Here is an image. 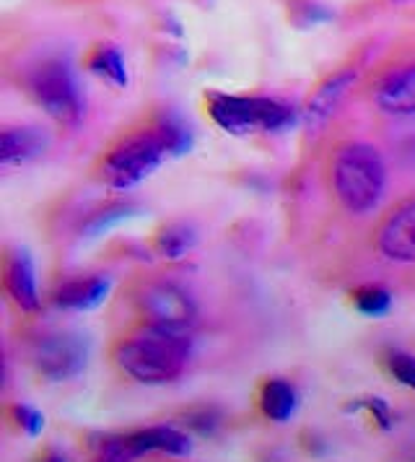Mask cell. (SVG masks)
Here are the masks:
<instances>
[{
  "label": "cell",
  "mask_w": 415,
  "mask_h": 462,
  "mask_svg": "<svg viewBox=\"0 0 415 462\" xmlns=\"http://www.w3.org/2000/svg\"><path fill=\"white\" fill-rule=\"evenodd\" d=\"M192 148V130L174 112H159L145 125L117 138L102 156L97 174L106 188L130 189L148 180L166 159Z\"/></svg>",
  "instance_id": "1"
},
{
  "label": "cell",
  "mask_w": 415,
  "mask_h": 462,
  "mask_svg": "<svg viewBox=\"0 0 415 462\" xmlns=\"http://www.w3.org/2000/svg\"><path fill=\"white\" fill-rule=\"evenodd\" d=\"M192 354L187 333H174L164 328L145 325L141 330L123 337L112 356L127 377L143 384H164L185 372Z\"/></svg>",
  "instance_id": "2"
},
{
  "label": "cell",
  "mask_w": 415,
  "mask_h": 462,
  "mask_svg": "<svg viewBox=\"0 0 415 462\" xmlns=\"http://www.w3.org/2000/svg\"><path fill=\"white\" fill-rule=\"evenodd\" d=\"M330 177L340 206L348 213L364 216L376 208L384 195L387 164L374 146L351 141L335 151L330 162Z\"/></svg>",
  "instance_id": "3"
},
{
  "label": "cell",
  "mask_w": 415,
  "mask_h": 462,
  "mask_svg": "<svg viewBox=\"0 0 415 462\" xmlns=\"http://www.w3.org/2000/svg\"><path fill=\"white\" fill-rule=\"evenodd\" d=\"M23 88L55 123L73 127L83 117V94L76 81L73 68L65 58L50 55L32 65L23 76Z\"/></svg>",
  "instance_id": "4"
},
{
  "label": "cell",
  "mask_w": 415,
  "mask_h": 462,
  "mask_svg": "<svg viewBox=\"0 0 415 462\" xmlns=\"http://www.w3.org/2000/svg\"><path fill=\"white\" fill-rule=\"evenodd\" d=\"M208 115L228 135H252V133H275L296 120V109L289 102L270 97H236L208 91Z\"/></svg>",
  "instance_id": "5"
},
{
  "label": "cell",
  "mask_w": 415,
  "mask_h": 462,
  "mask_svg": "<svg viewBox=\"0 0 415 462\" xmlns=\"http://www.w3.org/2000/svg\"><path fill=\"white\" fill-rule=\"evenodd\" d=\"M133 304L138 315L145 319V325L174 330V333H187L198 319V307L192 296L171 281L141 283L133 291Z\"/></svg>",
  "instance_id": "6"
},
{
  "label": "cell",
  "mask_w": 415,
  "mask_h": 462,
  "mask_svg": "<svg viewBox=\"0 0 415 462\" xmlns=\"http://www.w3.org/2000/svg\"><path fill=\"white\" fill-rule=\"evenodd\" d=\"M88 348L81 337L73 333H50L40 337L32 348V361L42 377L60 382L81 374L86 366Z\"/></svg>",
  "instance_id": "7"
},
{
  "label": "cell",
  "mask_w": 415,
  "mask_h": 462,
  "mask_svg": "<svg viewBox=\"0 0 415 462\" xmlns=\"http://www.w3.org/2000/svg\"><path fill=\"white\" fill-rule=\"evenodd\" d=\"M376 250L392 263L415 265V198L394 206L376 231Z\"/></svg>",
  "instance_id": "8"
},
{
  "label": "cell",
  "mask_w": 415,
  "mask_h": 462,
  "mask_svg": "<svg viewBox=\"0 0 415 462\" xmlns=\"http://www.w3.org/2000/svg\"><path fill=\"white\" fill-rule=\"evenodd\" d=\"M355 79H358V73L353 68H343V70H335L332 76H327L322 84L311 91L307 106H304V127L309 130L311 135L325 130L337 105L343 102L348 88L355 84Z\"/></svg>",
  "instance_id": "9"
},
{
  "label": "cell",
  "mask_w": 415,
  "mask_h": 462,
  "mask_svg": "<svg viewBox=\"0 0 415 462\" xmlns=\"http://www.w3.org/2000/svg\"><path fill=\"white\" fill-rule=\"evenodd\" d=\"M117 441H120L124 457L130 462L143 457L148 452H164V455L182 457V455H189V449H192L189 437L174 426H148L141 431L123 434V437H117Z\"/></svg>",
  "instance_id": "10"
},
{
  "label": "cell",
  "mask_w": 415,
  "mask_h": 462,
  "mask_svg": "<svg viewBox=\"0 0 415 462\" xmlns=\"http://www.w3.org/2000/svg\"><path fill=\"white\" fill-rule=\"evenodd\" d=\"M3 289L11 296V301L23 312L40 310L34 263H32L26 250H8L5 253V257H3Z\"/></svg>",
  "instance_id": "11"
},
{
  "label": "cell",
  "mask_w": 415,
  "mask_h": 462,
  "mask_svg": "<svg viewBox=\"0 0 415 462\" xmlns=\"http://www.w3.org/2000/svg\"><path fill=\"white\" fill-rule=\"evenodd\" d=\"M374 102L392 117H415V63L390 70L374 88Z\"/></svg>",
  "instance_id": "12"
},
{
  "label": "cell",
  "mask_w": 415,
  "mask_h": 462,
  "mask_svg": "<svg viewBox=\"0 0 415 462\" xmlns=\"http://www.w3.org/2000/svg\"><path fill=\"white\" fill-rule=\"evenodd\" d=\"M47 151V135L37 127H5L0 133V167L11 169L34 162Z\"/></svg>",
  "instance_id": "13"
},
{
  "label": "cell",
  "mask_w": 415,
  "mask_h": 462,
  "mask_svg": "<svg viewBox=\"0 0 415 462\" xmlns=\"http://www.w3.org/2000/svg\"><path fill=\"white\" fill-rule=\"evenodd\" d=\"M109 294V281L104 275H81V278H70L62 286L55 289L52 301L62 310H73V312H86L99 307Z\"/></svg>",
  "instance_id": "14"
},
{
  "label": "cell",
  "mask_w": 415,
  "mask_h": 462,
  "mask_svg": "<svg viewBox=\"0 0 415 462\" xmlns=\"http://www.w3.org/2000/svg\"><path fill=\"white\" fill-rule=\"evenodd\" d=\"M86 68L99 76L102 81H106L115 88H124L130 76H127V65H124L123 52L112 42H97L88 52H86Z\"/></svg>",
  "instance_id": "15"
},
{
  "label": "cell",
  "mask_w": 415,
  "mask_h": 462,
  "mask_svg": "<svg viewBox=\"0 0 415 462\" xmlns=\"http://www.w3.org/2000/svg\"><path fill=\"white\" fill-rule=\"evenodd\" d=\"M299 408V398H296V390L290 387L289 382L283 379H270L263 384L260 390V411L263 416L275 423H283L289 420Z\"/></svg>",
  "instance_id": "16"
},
{
  "label": "cell",
  "mask_w": 415,
  "mask_h": 462,
  "mask_svg": "<svg viewBox=\"0 0 415 462\" xmlns=\"http://www.w3.org/2000/svg\"><path fill=\"white\" fill-rule=\"evenodd\" d=\"M198 245V231L189 224H166L153 236V250L166 260H180Z\"/></svg>",
  "instance_id": "17"
},
{
  "label": "cell",
  "mask_w": 415,
  "mask_h": 462,
  "mask_svg": "<svg viewBox=\"0 0 415 462\" xmlns=\"http://www.w3.org/2000/svg\"><path fill=\"white\" fill-rule=\"evenodd\" d=\"M353 307L366 317H382L390 312L392 307V296L382 286H361L353 291Z\"/></svg>",
  "instance_id": "18"
},
{
  "label": "cell",
  "mask_w": 415,
  "mask_h": 462,
  "mask_svg": "<svg viewBox=\"0 0 415 462\" xmlns=\"http://www.w3.org/2000/svg\"><path fill=\"white\" fill-rule=\"evenodd\" d=\"M289 19L296 26H317L330 22L332 11L314 0H289Z\"/></svg>",
  "instance_id": "19"
},
{
  "label": "cell",
  "mask_w": 415,
  "mask_h": 462,
  "mask_svg": "<svg viewBox=\"0 0 415 462\" xmlns=\"http://www.w3.org/2000/svg\"><path fill=\"white\" fill-rule=\"evenodd\" d=\"M387 369L397 382L415 390V356L405 354V351H390L387 354Z\"/></svg>",
  "instance_id": "20"
},
{
  "label": "cell",
  "mask_w": 415,
  "mask_h": 462,
  "mask_svg": "<svg viewBox=\"0 0 415 462\" xmlns=\"http://www.w3.org/2000/svg\"><path fill=\"white\" fill-rule=\"evenodd\" d=\"M130 213H133L130 206H109V208L97 210V213L83 224V234H99V231H106L112 224L127 218Z\"/></svg>",
  "instance_id": "21"
},
{
  "label": "cell",
  "mask_w": 415,
  "mask_h": 462,
  "mask_svg": "<svg viewBox=\"0 0 415 462\" xmlns=\"http://www.w3.org/2000/svg\"><path fill=\"white\" fill-rule=\"evenodd\" d=\"M361 408L369 411V416L379 423V429H384V431L392 429V411L382 398H361L358 402L348 405V411H361Z\"/></svg>",
  "instance_id": "22"
},
{
  "label": "cell",
  "mask_w": 415,
  "mask_h": 462,
  "mask_svg": "<svg viewBox=\"0 0 415 462\" xmlns=\"http://www.w3.org/2000/svg\"><path fill=\"white\" fill-rule=\"evenodd\" d=\"M11 416L16 420V426H19L23 434H29V437H37L42 434V429H44V416H42L40 411H34V408H29V405H14L11 408Z\"/></svg>",
  "instance_id": "23"
},
{
  "label": "cell",
  "mask_w": 415,
  "mask_h": 462,
  "mask_svg": "<svg viewBox=\"0 0 415 462\" xmlns=\"http://www.w3.org/2000/svg\"><path fill=\"white\" fill-rule=\"evenodd\" d=\"M40 462H65V457H62V455H58V452H50V455H44Z\"/></svg>",
  "instance_id": "24"
},
{
  "label": "cell",
  "mask_w": 415,
  "mask_h": 462,
  "mask_svg": "<svg viewBox=\"0 0 415 462\" xmlns=\"http://www.w3.org/2000/svg\"><path fill=\"white\" fill-rule=\"evenodd\" d=\"M394 5H415V0H392Z\"/></svg>",
  "instance_id": "25"
}]
</instances>
